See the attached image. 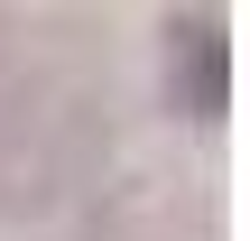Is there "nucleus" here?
I'll return each instance as SVG.
<instances>
[{"instance_id":"1","label":"nucleus","mask_w":250,"mask_h":241,"mask_svg":"<svg viewBox=\"0 0 250 241\" xmlns=\"http://www.w3.org/2000/svg\"><path fill=\"white\" fill-rule=\"evenodd\" d=\"M176 93H186V111H223L232 102V46H223V28H186V74H176Z\"/></svg>"}]
</instances>
